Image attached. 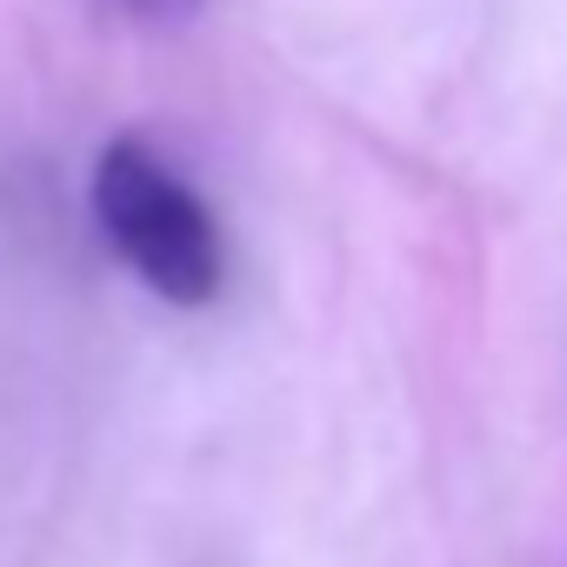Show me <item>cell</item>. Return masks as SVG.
Masks as SVG:
<instances>
[{
  "instance_id": "cell-1",
  "label": "cell",
  "mask_w": 567,
  "mask_h": 567,
  "mask_svg": "<svg viewBox=\"0 0 567 567\" xmlns=\"http://www.w3.org/2000/svg\"><path fill=\"white\" fill-rule=\"evenodd\" d=\"M94 220L127 274L167 308H207L227 280V247L207 200L134 134L107 141L94 161Z\"/></svg>"
},
{
  "instance_id": "cell-2",
  "label": "cell",
  "mask_w": 567,
  "mask_h": 567,
  "mask_svg": "<svg viewBox=\"0 0 567 567\" xmlns=\"http://www.w3.org/2000/svg\"><path fill=\"white\" fill-rule=\"evenodd\" d=\"M94 8L127 28H147V34H181L207 14V0H94Z\"/></svg>"
}]
</instances>
